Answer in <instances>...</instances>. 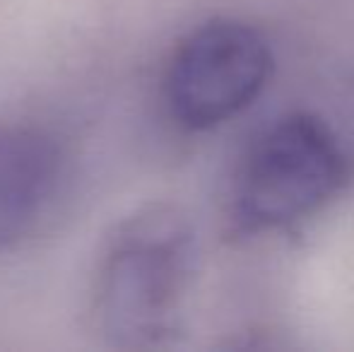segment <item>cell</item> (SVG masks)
Here are the masks:
<instances>
[{
    "mask_svg": "<svg viewBox=\"0 0 354 352\" xmlns=\"http://www.w3.org/2000/svg\"><path fill=\"white\" fill-rule=\"evenodd\" d=\"M66 145L37 123L0 126V254L37 232L61 193Z\"/></svg>",
    "mask_w": 354,
    "mask_h": 352,
    "instance_id": "cell-4",
    "label": "cell"
},
{
    "mask_svg": "<svg viewBox=\"0 0 354 352\" xmlns=\"http://www.w3.org/2000/svg\"><path fill=\"white\" fill-rule=\"evenodd\" d=\"M198 239L186 212L154 203L113 225L89 287L94 333L118 350L169 345L196 280Z\"/></svg>",
    "mask_w": 354,
    "mask_h": 352,
    "instance_id": "cell-1",
    "label": "cell"
},
{
    "mask_svg": "<svg viewBox=\"0 0 354 352\" xmlns=\"http://www.w3.org/2000/svg\"><path fill=\"white\" fill-rule=\"evenodd\" d=\"M275 71L272 48L241 19L198 24L174 46L164 68V104L176 126L212 131L246 111Z\"/></svg>",
    "mask_w": 354,
    "mask_h": 352,
    "instance_id": "cell-3",
    "label": "cell"
},
{
    "mask_svg": "<svg viewBox=\"0 0 354 352\" xmlns=\"http://www.w3.org/2000/svg\"><path fill=\"white\" fill-rule=\"evenodd\" d=\"M350 176V157L321 116L284 113L251 142L239 165L234 220L246 232L292 227L323 210Z\"/></svg>",
    "mask_w": 354,
    "mask_h": 352,
    "instance_id": "cell-2",
    "label": "cell"
}]
</instances>
